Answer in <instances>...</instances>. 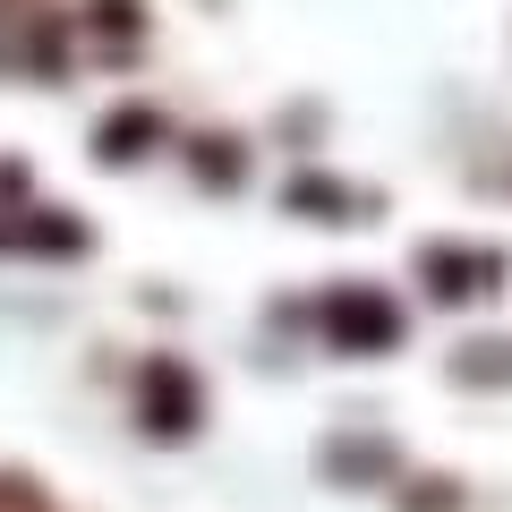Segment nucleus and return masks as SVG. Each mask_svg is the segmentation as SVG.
Listing matches in <instances>:
<instances>
[{"mask_svg":"<svg viewBox=\"0 0 512 512\" xmlns=\"http://www.w3.org/2000/svg\"><path fill=\"white\" fill-rule=\"evenodd\" d=\"M325 333L350 350H384V342H402V308L384 291H333L325 299Z\"/></svg>","mask_w":512,"mask_h":512,"instance_id":"1","label":"nucleus"}]
</instances>
